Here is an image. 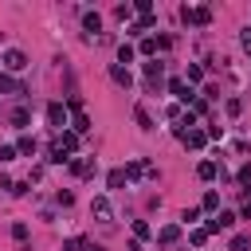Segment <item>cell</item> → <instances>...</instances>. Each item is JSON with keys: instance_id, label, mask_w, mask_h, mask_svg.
<instances>
[{"instance_id": "cell-36", "label": "cell", "mask_w": 251, "mask_h": 251, "mask_svg": "<svg viewBox=\"0 0 251 251\" xmlns=\"http://www.w3.org/2000/svg\"><path fill=\"white\" fill-rule=\"evenodd\" d=\"M239 216H243V220H251V192L243 196V204H239Z\"/></svg>"}, {"instance_id": "cell-13", "label": "cell", "mask_w": 251, "mask_h": 251, "mask_svg": "<svg viewBox=\"0 0 251 251\" xmlns=\"http://www.w3.org/2000/svg\"><path fill=\"white\" fill-rule=\"evenodd\" d=\"M90 212H94L98 220H110V216H114V208H110L106 196H94V200H90Z\"/></svg>"}, {"instance_id": "cell-22", "label": "cell", "mask_w": 251, "mask_h": 251, "mask_svg": "<svg viewBox=\"0 0 251 251\" xmlns=\"http://www.w3.org/2000/svg\"><path fill=\"white\" fill-rule=\"evenodd\" d=\"M133 55H137V51H133L129 43H122V47H118V67H129V63H133Z\"/></svg>"}, {"instance_id": "cell-18", "label": "cell", "mask_w": 251, "mask_h": 251, "mask_svg": "<svg viewBox=\"0 0 251 251\" xmlns=\"http://www.w3.org/2000/svg\"><path fill=\"white\" fill-rule=\"evenodd\" d=\"M133 122H137V126H141L145 133L153 129V118H149V110H145V106H133Z\"/></svg>"}, {"instance_id": "cell-25", "label": "cell", "mask_w": 251, "mask_h": 251, "mask_svg": "<svg viewBox=\"0 0 251 251\" xmlns=\"http://www.w3.org/2000/svg\"><path fill=\"white\" fill-rule=\"evenodd\" d=\"M247 247H251V235H243V231L231 235V243H227V251H247Z\"/></svg>"}, {"instance_id": "cell-24", "label": "cell", "mask_w": 251, "mask_h": 251, "mask_svg": "<svg viewBox=\"0 0 251 251\" xmlns=\"http://www.w3.org/2000/svg\"><path fill=\"white\" fill-rule=\"evenodd\" d=\"M0 90H12V94H27V90H24V86H20L12 75H0Z\"/></svg>"}, {"instance_id": "cell-15", "label": "cell", "mask_w": 251, "mask_h": 251, "mask_svg": "<svg viewBox=\"0 0 251 251\" xmlns=\"http://www.w3.org/2000/svg\"><path fill=\"white\" fill-rule=\"evenodd\" d=\"M161 75H165V63L161 59H149L145 63V82H161Z\"/></svg>"}, {"instance_id": "cell-26", "label": "cell", "mask_w": 251, "mask_h": 251, "mask_svg": "<svg viewBox=\"0 0 251 251\" xmlns=\"http://www.w3.org/2000/svg\"><path fill=\"white\" fill-rule=\"evenodd\" d=\"M129 8H133L137 16H153V0H133Z\"/></svg>"}, {"instance_id": "cell-29", "label": "cell", "mask_w": 251, "mask_h": 251, "mask_svg": "<svg viewBox=\"0 0 251 251\" xmlns=\"http://www.w3.org/2000/svg\"><path fill=\"white\" fill-rule=\"evenodd\" d=\"M141 55H149V59H157V39H141V47H137Z\"/></svg>"}, {"instance_id": "cell-4", "label": "cell", "mask_w": 251, "mask_h": 251, "mask_svg": "<svg viewBox=\"0 0 251 251\" xmlns=\"http://www.w3.org/2000/svg\"><path fill=\"white\" fill-rule=\"evenodd\" d=\"M169 94H173L180 106H184V102H196V90H192L184 78H169Z\"/></svg>"}, {"instance_id": "cell-8", "label": "cell", "mask_w": 251, "mask_h": 251, "mask_svg": "<svg viewBox=\"0 0 251 251\" xmlns=\"http://www.w3.org/2000/svg\"><path fill=\"white\" fill-rule=\"evenodd\" d=\"M8 122H12V129H27V126H31V110H27V106H16V110L8 114Z\"/></svg>"}, {"instance_id": "cell-38", "label": "cell", "mask_w": 251, "mask_h": 251, "mask_svg": "<svg viewBox=\"0 0 251 251\" xmlns=\"http://www.w3.org/2000/svg\"><path fill=\"white\" fill-rule=\"evenodd\" d=\"M239 43H243V51H247V55H251V27H247V31H243V35H239Z\"/></svg>"}, {"instance_id": "cell-9", "label": "cell", "mask_w": 251, "mask_h": 251, "mask_svg": "<svg viewBox=\"0 0 251 251\" xmlns=\"http://www.w3.org/2000/svg\"><path fill=\"white\" fill-rule=\"evenodd\" d=\"M180 141H184L188 149H204V145H208V133H204V129H184Z\"/></svg>"}, {"instance_id": "cell-16", "label": "cell", "mask_w": 251, "mask_h": 251, "mask_svg": "<svg viewBox=\"0 0 251 251\" xmlns=\"http://www.w3.org/2000/svg\"><path fill=\"white\" fill-rule=\"evenodd\" d=\"M184 82H188V86H200V82H204V67H200V63H188V67H184Z\"/></svg>"}, {"instance_id": "cell-32", "label": "cell", "mask_w": 251, "mask_h": 251, "mask_svg": "<svg viewBox=\"0 0 251 251\" xmlns=\"http://www.w3.org/2000/svg\"><path fill=\"white\" fill-rule=\"evenodd\" d=\"M8 161H16V145H0V165H8Z\"/></svg>"}, {"instance_id": "cell-11", "label": "cell", "mask_w": 251, "mask_h": 251, "mask_svg": "<svg viewBox=\"0 0 251 251\" xmlns=\"http://www.w3.org/2000/svg\"><path fill=\"white\" fill-rule=\"evenodd\" d=\"M110 78H114L118 86H126V90L133 86V75H129V67H118V63H114V67H110Z\"/></svg>"}, {"instance_id": "cell-39", "label": "cell", "mask_w": 251, "mask_h": 251, "mask_svg": "<svg viewBox=\"0 0 251 251\" xmlns=\"http://www.w3.org/2000/svg\"><path fill=\"white\" fill-rule=\"evenodd\" d=\"M239 180H243V184H251V165H243V169H239Z\"/></svg>"}, {"instance_id": "cell-23", "label": "cell", "mask_w": 251, "mask_h": 251, "mask_svg": "<svg viewBox=\"0 0 251 251\" xmlns=\"http://www.w3.org/2000/svg\"><path fill=\"white\" fill-rule=\"evenodd\" d=\"M122 184H126V173L122 169H110L106 173V188H122Z\"/></svg>"}, {"instance_id": "cell-17", "label": "cell", "mask_w": 251, "mask_h": 251, "mask_svg": "<svg viewBox=\"0 0 251 251\" xmlns=\"http://www.w3.org/2000/svg\"><path fill=\"white\" fill-rule=\"evenodd\" d=\"M216 173H220L216 161H200V165H196V176H200V180H216Z\"/></svg>"}, {"instance_id": "cell-7", "label": "cell", "mask_w": 251, "mask_h": 251, "mask_svg": "<svg viewBox=\"0 0 251 251\" xmlns=\"http://www.w3.org/2000/svg\"><path fill=\"white\" fill-rule=\"evenodd\" d=\"M231 224H235V212H216V216L204 224V231L216 235V231H224V227H231Z\"/></svg>"}, {"instance_id": "cell-37", "label": "cell", "mask_w": 251, "mask_h": 251, "mask_svg": "<svg viewBox=\"0 0 251 251\" xmlns=\"http://www.w3.org/2000/svg\"><path fill=\"white\" fill-rule=\"evenodd\" d=\"M129 12H133L129 4H118V8H114V16H118V20H129Z\"/></svg>"}, {"instance_id": "cell-27", "label": "cell", "mask_w": 251, "mask_h": 251, "mask_svg": "<svg viewBox=\"0 0 251 251\" xmlns=\"http://www.w3.org/2000/svg\"><path fill=\"white\" fill-rule=\"evenodd\" d=\"M71 129H75V133H86V129H90V118H86V114H75Z\"/></svg>"}, {"instance_id": "cell-34", "label": "cell", "mask_w": 251, "mask_h": 251, "mask_svg": "<svg viewBox=\"0 0 251 251\" xmlns=\"http://www.w3.org/2000/svg\"><path fill=\"white\" fill-rule=\"evenodd\" d=\"M180 220H184V224H196V220H200V208H184Z\"/></svg>"}, {"instance_id": "cell-12", "label": "cell", "mask_w": 251, "mask_h": 251, "mask_svg": "<svg viewBox=\"0 0 251 251\" xmlns=\"http://www.w3.org/2000/svg\"><path fill=\"white\" fill-rule=\"evenodd\" d=\"M75 176H94V157H82V161H67Z\"/></svg>"}, {"instance_id": "cell-20", "label": "cell", "mask_w": 251, "mask_h": 251, "mask_svg": "<svg viewBox=\"0 0 251 251\" xmlns=\"http://www.w3.org/2000/svg\"><path fill=\"white\" fill-rule=\"evenodd\" d=\"M16 153H24V157H35V137H27V133H24V137L16 141Z\"/></svg>"}, {"instance_id": "cell-21", "label": "cell", "mask_w": 251, "mask_h": 251, "mask_svg": "<svg viewBox=\"0 0 251 251\" xmlns=\"http://www.w3.org/2000/svg\"><path fill=\"white\" fill-rule=\"evenodd\" d=\"M82 27H86V31H98V27H102V16H98V12H82Z\"/></svg>"}, {"instance_id": "cell-3", "label": "cell", "mask_w": 251, "mask_h": 251, "mask_svg": "<svg viewBox=\"0 0 251 251\" xmlns=\"http://www.w3.org/2000/svg\"><path fill=\"white\" fill-rule=\"evenodd\" d=\"M47 126L55 129V133H63L71 122H67V110H63V102H47Z\"/></svg>"}, {"instance_id": "cell-5", "label": "cell", "mask_w": 251, "mask_h": 251, "mask_svg": "<svg viewBox=\"0 0 251 251\" xmlns=\"http://www.w3.org/2000/svg\"><path fill=\"white\" fill-rule=\"evenodd\" d=\"M0 63H4V67H8V71H12V75H20V71H24V67H27V55H24V51H20V47H8V51H4V59H0Z\"/></svg>"}, {"instance_id": "cell-19", "label": "cell", "mask_w": 251, "mask_h": 251, "mask_svg": "<svg viewBox=\"0 0 251 251\" xmlns=\"http://www.w3.org/2000/svg\"><path fill=\"white\" fill-rule=\"evenodd\" d=\"M133 239H137V243H145V239H153V227H149L145 220H133Z\"/></svg>"}, {"instance_id": "cell-30", "label": "cell", "mask_w": 251, "mask_h": 251, "mask_svg": "<svg viewBox=\"0 0 251 251\" xmlns=\"http://www.w3.org/2000/svg\"><path fill=\"white\" fill-rule=\"evenodd\" d=\"M12 239L24 243V239H27V224H12Z\"/></svg>"}, {"instance_id": "cell-14", "label": "cell", "mask_w": 251, "mask_h": 251, "mask_svg": "<svg viewBox=\"0 0 251 251\" xmlns=\"http://www.w3.org/2000/svg\"><path fill=\"white\" fill-rule=\"evenodd\" d=\"M153 24H157V12H153V16H141V20H137V24H129L126 31H129V35H145Z\"/></svg>"}, {"instance_id": "cell-2", "label": "cell", "mask_w": 251, "mask_h": 251, "mask_svg": "<svg viewBox=\"0 0 251 251\" xmlns=\"http://www.w3.org/2000/svg\"><path fill=\"white\" fill-rule=\"evenodd\" d=\"M180 20H184V24H196V27H208V24H212V8H188V4H184V8H180Z\"/></svg>"}, {"instance_id": "cell-31", "label": "cell", "mask_w": 251, "mask_h": 251, "mask_svg": "<svg viewBox=\"0 0 251 251\" xmlns=\"http://www.w3.org/2000/svg\"><path fill=\"white\" fill-rule=\"evenodd\" d=\"M63 251H86V239H78V235H75V239H67V243H63Z\"/></svg>"}, {"instance_id": "cell-10", "label": "cell", "mask_w": 251, "mask_h": 251, "mask_svg": "<svg viewBox=\"0 0 251 251\" xmlns=\"http://www.w3.org/2000/svg\"><path fill=\"white\" fill-rule=\"evenodd\" d=\"M180 239V224H165L161 231H157V243H165V247H173Z\"/></svg>"}, {"instance_id": "cell-33", "label": "cell", "mask_w": 251, "mask_h": 251, "mask_svg": "<svg viewBox=\"0 0 251 251\" xmlns=\"http://www.w3.org/2000/svg\"><path fill=\"white\" fill-rule=\"evenodd\" d=\"M227 114L239 118V114H243V102H239V98H227Z\"/></svg>"}, {"instance_id": "cell-1", "label": "cell", "mask_w": 251, "mask_h": 251, "mask_svg": "<svg viewBox=\"0 0 251 251\" xmlns=\"http://www.w3.org/2000/svg\"><path fill=\"white\" fill-rule=\"evenodd\" d=\"M122 173H126V180H141V176H149V180H153V176H157V169H153L149 161H137V157H133V161H126V169H122Z\"/></svg>"}, {"instance_id": "cell-28", "label": "cell", "mask_w": 251, "mask_h": 251, "mask_svg": "<svg viewBox=\"0 0 251 251\" xmlns=\"http://www.w3.org/2000/svg\"><path fill=\"white\" fill-rule=\"evenodd\" d=\"M200 208L216 212V208H220V192H212V188H208V192H204V204H200Z\"/></svg>"}, {"instance_id": "cell-6", "label": "cell", "mask_w": 251, "mask_h": 251, "mask_svg": "<svg viewBox=\"0 0 251 251\" xmlns=\"http://www.w3.org/2000/svg\"><path fill=\"white\" fill-rule=\"evenodd\" d=\"M55 149H59L63 157H71V153L78 149V133H75V129H63V133H55Z\"/></svg>"}, {"instance_id": "cell-35", "label": "cell", "mask_w": 251, "mask_h": 251, "mask_svg": "<svg viewBox=\"0 0 251 251\" xmlns=\"http://www.w3.org/2000/svg\"><path fill=\"white\" fill-rule=\"evenodd\" d=\"M192 243H196V247H204V243H208V231H204V227H196V231H192Z\"/></svg>"}, {"instance_id": "cell-40", "label": "cell", "mask_w": 251, "mask_h": 251, "mask_svg": "<svg viewBox=\"0 0 251 251\" xmlns=\"http://www.w3.org/2000/svg\"><path fill=\"white\" fill-rule=\"evenodd\" d=\"M86 251H102V247H94V243H86Z\"/></svg>"}]
</instances>
